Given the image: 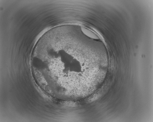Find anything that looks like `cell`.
I'll use <instances>...</instances> for the list:
<instances>
[{"label": "cell", "mask_w": 153, "mask_h": 122, "mask_svg": "<svg viewBox=\"0 0 153 122\" xmlns=\"http://www.w3.org/2000/svg\"><path fill=\"white\" fill-rule=\"evenodd\" d=\"M81 28L83 33L88 37L95 39H99L98 37L91 30L82 27Z\"/></svg>", "instance_id": "2"}, {"label": "cell", "mask_w": 153, "mask_h": 122, "mask_svg": "<svg viewBox=\"0 0 153 122\" xmlns=\"http://www.w3.org/2000/svg\"><path fill=\"white\" fill-rule=\"evenodd\" d=\"M85 54L58 40L43 45L35 59L43 84L58 96L84 90L89 85Z\"/></svg>", "instance_id": "1"}]
</instances>
